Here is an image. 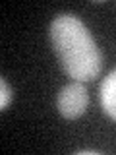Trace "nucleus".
<instances>
[{
	"label": "nucleus",
	"instance_id": "obj_1",
	"mask_svg": "<svg viewBox=\"0 0 116 155\" xmlns=\"http://www.w3.org/2000/svg\"><path fill=\"white\" fill-rule=\"evenodd\" d=\"M50 43L64 72L76 81H93L103 68V52L83 21L60 14L50 21Z\"/></svg>",
	"mask_w": 116,
	"mask_h": 155
},
{
	"label": "nucleus",
	"instance_id": "obj_2",
	"mask_svg": "<svg viewBox=\"0 0 116 155\" xmlns=\"http://www.w3.org/2000/svg\"><path fill=\"white\" fill-rule=\"evenodd\" d=\"M87 103H89V93H87L85 85L81 81H74V84L64 85L58 91L56 97V109L64 118L76 120L85 114Z\"/></svg>",
	"mask_w": 116,
	"mask_h": 155
},
{
	"label": "nucleus",
	"instance_id": "obj_3",
	"mask_svg": "<svg viewBox=\"0 0 116 155\" xmlns=\"http://www.w3.org/2000/svg\"><path fill=\"white\" fill-rule=\"evenodd\" d=\"M99 99L103 110L116 122V70H112L103 80L99 89Z\"/></svg>",
	"mask_w": 116,
	"mask_h": 155
},
{
	"label": "nucleus",
	"instance_id": "obj_4",
	"mask_svg": "<svg viewBox=\"0 0 116 155\" xmlns=\"http://www.w3.org/2000/svg\"><path fill=\"white\" fill-rule=\"evenodd\" d=\"M12 85L8 84L6 78L0 80V110H8V107L12 105Z\"/></svg>",
	"mask_w": 116,
	"mask_h": 155
},
{
	"label": "nucleus",
	"instance_id": "obj_5",
	"mask_svg": "<svg viewBox=\"0 0 116 155\" xmlns=\"http://www.w3.org/2000/svg\"><path fill=\"white\" fill-rule=\"evenodd\" d=\"M76 155H101V151H97V149H79V151H76Z\"/></svg>",
	"mask_w": 116,
	"mask_h": 155
}]
</instances>
